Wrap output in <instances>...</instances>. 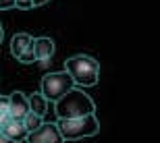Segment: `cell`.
<instances>
[{
  "mask_svg": "<svg viewBox=\"0 0 160 143\" xmlns=\"http://www.w3.org/2000/svg\"><path fill=\"white\" fill-rule=\"evenodd\" d=\"M54 112L58 116V120L65 118H79V116H88V114L96 112V104L88 93L79 87H73L71 91H67L58 102H54Z\"/></svg>",
  "mask_w": 160,
  "mask_h": 143,
  "instance_id": "cell-1",
  "label": "cell"
},
{
  "mask_svg": "<svg viewBox=\"0 0 160 143\" xmlns=\"http://www.w3.org/2000/svg\"><path fill=\"white\" fill-rule=\"evenodd\" d=\"M65 71L75 81V87H94L100 79V62L88 54H77L65 62Z\"/></svg>",
  "mask_w": 160,
  "mask_h": 143,
  "instance_id": "cell-2",
  "label": "cell"
},
{
  "mask_svg": "<svg viewBox=\"0 0 160 143\" xmlns=\"http://www.w3.org/2000/svg\"><path fill=\"white\" fill-rule=\"evenodd\" d=\"M60 129V135L65 141H77L83 137H94L100 131V120L96 118V114L79 116V118H65L56 122Z\"/></svg>",
  "mask_w": 160,
  "mask_h": 143,
  "instance_id": "cell-3",
  "label": "cell"
},
{
  "mask_svg": "<svg viewBox=\"0 0 160 143\" xmlns=\"http://www.w3.org/2000/svg\"><path fill=\"white\" fill-rule=\"evenodd\" d=\"M73 87H75V81L71 79V75L67 71H58V73H48V75H44L40 91L48 102H58Z\"/></svg>",
  "mask_w": 160,
  "mask_h": 143,
  "instance_id": "cell-4",
  "label": "cell"
},
{
  "mask_svg": "<svg viewBox=\"0 0 160 143\" xmlns=\"http://www.w3.org/2000/svg\"><path fill=\"white\" fill-rule=\"evenodd\" d=\"M27 143H65L56 122H42L40 129L27 135Z\"/></svg>",
  "mask_w": 160,
  "mask_h": 143,
  "instance_id": "cell-5",
  "label": "cell"
},
{
  "mask_svg": "<svg viewBox=\"0 0 160 143\" xmlns=\"http://www.w3.org/2000/svg\"><path fill=\"white\" fill-rule=\"evenodd\" d=\"M0 133L4 135V137H8L11 141H15V143H23V141H27V135H29V131L25 129V125H23V120H19V118H8L2 125V129H0Z\"/></svg>",
  "mask_w": 160,
  "mask_h": 143,
  "instance_id": "cell-6",
  "label": "cell"
},
{
  "mask_svg": "<svg viewBox=\"0 0 160 143\" xmlns=\"http://www.w3.org/2000/svg\"><path fill=\"white\" fill-rule=\"evenodd\" d=\"M8 108H11V116L12 118L23 120V116L29 112V100L23 91H12L8 95Z\"/></svg>",
  "mask_w": 160,
  "mask_h": 143,
  "instance_id": "cell-7",
  "label": "cell"
},
{
  "mask_svg": "<svg viewBox=\"0 0 160 143\" xmlns=\"http://www.w3.org/2000/svg\"><path fill=\"white\" fill-rule=\"evenodd\" d=\"M33 50H36V62L38 60H52L56 48L50 37H36L33 40Z\"/></svg>",
  "mask_w": 160,
  "mask_h": 143,
  "instance_id": "cell-8",
  "label": "cell"
},
{
  "mask_svg": "<svg viewBox=\"0 0 160 143\" xmlns=\"http://www.w3.org/2000/svg\"><path fill=\"white\" fill-rule=\"evenodd\" d=\"M33 42V37L29 36V33H17V36H12L11 40V54L15 56V58H19L21 54L27 50V46Z\"/></svg>",
  "mask_w": 160,
  "mask_h": 143,
  "instance_id": "cell-9",
  "label": "cell"
},
{
  "mask_svg": "<svg viewBox=\"0 0 160 143\" xmlns=\"http://www.w3.org/2000/svg\"><path fill=\"white\" fill-rule=\"evenodd\" d=\"M27 100H29V112L38 114V116H44L48 112V100L42 95V91H36V93L27 95Z\"/></svg>",
  "mask_w": 160,
  "mask_h": 143,
  "instance_id": "cell-10",
  "label": "cell"
},
{
  "mask_svg": "<svg viewBox=\"0 0 160 143\" xmlns=\"http://www.w3.org/2000/svg\"><path fill=\"white\" fill-rule=\"evenodd\" d=\"M42 122H44V116H38V114H33V112H27L23 116V125H25V129H27L29 133L36 131V129H40Z\"/></svg>",
  "mask_w": 160,
  "mask_h": 143,
  "instance_id": "cell-11",
  "label": "cell"
},
{
  "mask_svg": "<svg viewBox=\"0 0 160 143\" xmlns=\"http://www.w3.org/2000/svg\"><path fill=\"white\" fill-rule=\"evenodd\" d=\"M11 118V108H8V98L0 95V129L4 125L6 120Z\"/></svg>",
  "mask_w": 160,
  "mask_h": 143,
  "instance_id": "cell-12",
  "label": "cell"
},
{
  "mask_svg": "<svg viewBox=\"0 0 160 143\" xmlns=\"http://www.w3.org/2000/svg\"><path fill=\"white\" fill-rule=\"evenodd\" d=\"M17 60L21 62V64H31V62H36V50H33V42L27 46V50H25V52L21 54Z\"/></svg>",
  "mask_w": 160,
  "mask_h": 143,
  "instance_id": "cell-13",
  "label": "cell"
},
{
  "mask_svg": "<svg viewBox=\"0 0 160 143\" xmlns=\"http://www.w3.org/2000/svg\"><path fill=\"white\" fill-rule=\"evenodd\" d=\"M15 6L21 11H29V8H33V2L31 0H15Z\"/></svg>",
  "mask_w": 160,
  "mask_h": 143,
  "instance_id": "cell-14",
  "label": "cell"
},
{
  "mask_svg": "<svg viewBox=\"0 0 160 143\" xmlns=\"http://www.w3.org/2000/svg\"><path fill=\"white\" fill-rule=\"evenodd\" d=\"M6 8H15V0H0V11Z\"/></svg>",
  "mask_w": 160,
  "mask_h": 143,
  "instance_id": "cell-15",
  "label": "cell"
},
{
  "mask_svg": "<svg viewBox=\"0 0 160 143\" xmlns=\"http://www.w3.org/2000/svg\"><path fill=\"white\" fill-rule=\"evenodd\" d=\"M33 2V6H44L46 2H50V0H31Z\"/></svg>",
  "mask_w": 160,
  "mask_h": 143,
  "instance_id": "cell-16",
  "label": "cell"
},
{
  "mask_svg": "<svg viewBox=\"0 0 160 143\" xmlns=\"http://www.w3.org/2000/svg\"><path fill=\"white\" fill-rule=\"evenodd\" d=\"M38 64H40L42 69H48V64H50V60H38Z\"/></svg>",
  "mask_w": 160,
  "mask_h": 143,
  "instance_id": "cell-17",
  "label": "cell"
},
{
  "mask_svg": "<svg viewBox=\"0 0 160 143\" xmlns=\"http://www.w3.org/2000/svg\"><path fill=\"white\" fill-rule=\"evenodd\" d=\"M0 143H15V141H11V139H8V137H4V135L0 133Z\"/></svg>",
  "mask_w": 160,
  "mask_h": 143,
  "instance_id": "cell-18",
  "label": "cell"
},
{
  "mask_svg": "<svg viewBox=\"0 0 160 143\" xmlns=\"http://www.w3.org/2000/svg\"><path fill=\"white\" fill-rule=\"evenodd\" d=\"M2 37H4V29H2V25H0V44H2Z\"/></svg>",
  "mask_w": 160,
  "mask_h": 143,
  "instance_id": "cell-19",
  "label": "cell"
}]
</instances>
